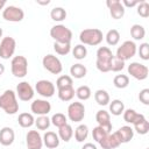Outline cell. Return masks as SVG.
<instances>
[{"mask_svg":"<svg viewBox=\"0 0 149 149\" xmlns=\"http://www.w3.org/2000/svg\"><path fill=\"white\" fill-rule=\"evenodd\" d=\"M36 2H37L38 5H43V6H44V5H49V3H50V0H47V1H41V0H37Z\"/></svg>","mask_w":149,"mask_h":149,"instance_id":"c3c4849f","label":"cell"},{"mask_svg":"<svg viewBox=\"0 0 149 149\" xmlns=\"http://www.w3.org/2000/svg\"><path fill=\"white\" fill-rule=\"evenodd\" d=\"M115 133H116V135H118V137H119L121 143H128L134 136V130L129 126H122Z\"/></svg>","mask_w":149,"mask_h":149,"instance_id":"7402d4cb","label":"cell"},{"mask_svg":"<svg viewBox=\"0 0 149 149\" xmlns=\"http://www.w3.org/2000/svg\"><path fill=\"white\" fill-rule=\"evenodd\" d=\"M123 120L127 122V123H134V121L136 120V118H137V112L135 111V109H133V108H128V109H125L123 111Z\"/></svg>","mask_w":149,"mask_h":149,"instance_id":"60d3db41","label":"cell"},{"mask_svg":"<svg viewBox=\"0 0 149 149\" xmlns=\"http://www.w3.org/2000/svg\"><path fill=\"white\" fill-rule=\"evenodd\" d=\"M95 121L98 122V126L102 127L107 133H111L112 130V122H111V115L107 111L100 109L95 114Z\"/></svg>","mask_w":149,"mask_h":149,"instance_id":"e0dca14e","label":"cell"},{"mask_svg":"<svg viewBox=\"0 0 149 149\" xmlns=\"http://www.w3.org/2000/svg\"><path fill=\"white\" fill-rule=\"evenodd\" d=\"M73 84V80H72V77L71 76H68V74H63L61 77L57 78L56 80V86L57 88H65V87H70L72 86Z\"/></svg>","mask_w":149,"mask_h":149,"instance_id":"d590c367","label":"cell"},{"mask_svg":"<svg viewBox=\"0 0 149 149\" xmlns=\"http://www.w3.org/2000/svg\"><path fill=\"white\" fill-rule=\"evenodd\" d=\"M0 108L3 109V112L9 115H13L19 111L16 93L13 90H6L0 95Z\"/></svg>","mask_w":149,"mask_h":149,"instance_id":"6da1fadb","label":"cell"},{"mask_svg":"<svg viewBox=\"0 0 149 149\" xmlns=\"http://www.w3.org/2000/svg\"><path fill=\"white\" fill-rule=\"evenodd\" d=\"M26 144L28 149H42L43 140L37 130H29L26 135Z\"/></svg>","mask_w":149,"mask_h":149,"instance_id":"9a60e30c","label":"cell"},{"mask_svg":"<svg viewBox=\"0 0 149 149\" xmlns=\"http://www.w3.org/2000/svg\"><path fill=\"white\" fill-rule=\"evenodd\" d=\"M86 73H87L86 66L80 63H76V64L71 65V68H70V74H71V77L76 78V79L84 78L86 76Z\"/></svg>","mask_w":149,"mask_h":149,"instance_id":"603a6c76","label":"cell"},{"mask_svg":"<svg viewBox=\"0 0 149 149\" xmlns=\"http://www.w3.org/2000/svg\"><path fill=\"white\" fill-rule=\"evenodd\" d=\"M133 125H134V129L140 135H146L149 132V122L146 119V116L141 113L137 114V118H136V120L134 121Z\"/></svg>","mask_w":149,"mask_h":149,"instance_id":"d6986e66","label":"cell"},{"mask_svg":"<svg viewBox=\"0 0 149 149\" xmlns=\"http://www.w3.org/2000/svg\"><path fill=\"white\" fill-rule=\"evenodd\" d=\"M74 140L77 142H84L88 136V127L86 125H79L74 129Z\"/></svg>","mask_w":149,"mask_h":149,"instance_id":"83f0119b","label":"cell"},{"mask_svg":"<svg viewBox=\"0 0 149 149\" xmlns=\"http://www.w3.org/2000/svg\"><path fill=\"white\" fill-rule=\"evenodd\" d=\"M57 135H58L59 140H62L64 142H69L71 140V137L73 136V129L69 123H66L65 126L58 128V134Z\"/></svg>","mask_w":149,"mask_h":149,"instance_id":"484cf974","label":"cell"},{"mask_svg":"<svg viewBox=\"0 0 149 149\" xmlns=\"http://www.w3.org/2000/svg\"><path fill=\"white\" fill-rule=\"evenodd\" d=\"M30 109L36 115H47L51 111V104L44 99H36L31 102Z\"/></svg>","mask_w":149,"mask_h":149,"instance_id":"5bb4252c","label":"cell"},{"mask_svg":"<svg viewBox=\"0 0 149 149\" xmlns=\"http://www.w3.org/2000/svg\"><path fill=\"white\" fill-rule=\"evenodd\" d=\"M114 55L108 47H100L97 50V62L95 66L100 72H108L111 71V61L113 59Z\"/></svg>","mask_w":149,"mask_h":149,"instance_id":"7a4b0ae2","label":"cell"},{"mask_svg":"<svg viewBox=\"0 0 149 149\" xmlns=\"http://www.w3.org/2000/svg\"><path fill=\"white\" fill-rule=\"evenodd\" d=\"M91 94H92L91 88L86 85H81L76 90V95L79 100H87L91 98Z\"/></svg>","mask_w":149,"mask_h":149,"instance_id":"8d00e7d4","label":"cell"},{"mask_svg":"<svg viewBox=\"0 0 149 149\" xmlns=\"http://www.w3.org/2000/svg\"><path fill=\"white\" fill-rule=\"evenodd\" d=\"M122 6L123 7H135L140 3V0H133V1H129V0H123L122 2Z\"/></svg>","mask_w":149,"mask_h":149,"instance_id":"bcb514c9","label":"cell"},{"mask_svg":"<svg viewBox=\"0 0 149 149\" xmlns=\"http://www.w3.org/2000/svg\"><path fill=\"white\" fill-rule=\"evenodd\" d=\"M35 90L36 92L42 95L43 98H50L55 94V85L52 84V81L47 80V79H41L36 83L35 85Z\"/></svg>","mask_w":149,"mask_h":149,"instance_id":"7c38bea8","label":"cell"},{"mask_svg":"<svg viewBox=\"0 0 149 149\" xmlns=\"http://www.w3.org/2000/svg\"><path fill=\"white\" fill-rule=\"evenodd\" d=\"M10 70L14 77L23 78L28 72V61L24 56H14L10 62Z\"/></svg>","mask_w":149,"mask_h":149,"instance_id":"5b68a950","label":"cell"},{"mask_svg":"<svg viewBox=\"0 0 149 149\" xmlns=\"http://www.w3.org/2000/svg\"><path fill=\"white\" fill-rule=\"evenodd\" d=\"M139 99L142 104L149 105V88H143L139 93Z\"/></svg>","mask_w":149,"mask_h":149,"instance_id":"f6af8a7d","label":"cell"},{"mask_svg":"<svg viewBox=\"0 0 149 149\" xmlns=\"http://www.w3.org/2000/svg\"><path fill=\"white\" fill-rule=\"evenodd\" d=\"M137 52V45L135 44L134 41H125L118 49H116V55L115 57L126 62L134 57Z\"/></svg>","mask_w":149,"mask_h":149,"instance_id":"8992f818","label":"cell"},{"mask_svg":"<svg viewBox=\"0 0 149 149\" xmlns=\"http://www.w3.org/2000/svg\"><path fill=\"white\" fill-rule=\"evenodd\" d=\"M113 84L116 88H126L129 85V77L127 74H116L113 79Z\"/></svg>","mask_w":149,"mask_h":149,"instance_id":"d6a6232c","label":"cell"},{"mask_svg":"<svg viewBox=\"0 0 149 149\" xmlns=\"http://www.w3.org/2000/svg\"><path fill=\"white\" fill-rule=\"evenodd\" d=\"M54 50L56 54L61 56H65L71 51V43H61V42H55L54 43Z\"/></svg>","mask_w":149,"mask_h":149,"instance_id":"836d02e7","label":"cell"},{"mask_svg":"<svg viewBox=\"0 0 149 149\" xmlns=\"http://www.w3.org/2000/svg\"><path fill=\"white\" fill-rule=\"evenodd\" d=\"M5 72V65L2 63H0V76H2Z\"/></svg>","mask_w":149,"mask_h":149,"instance_id":"681fc988","label":"cell"},{"mask_svg":"<svg viewBox=\"0 0 149 149\" xmlns=\"http://www.w3.org/2000/svg\"><path fill=\"white\" fill-rule=\"evenodd\" d=\"M130 35L134 40L136 41H140V40H143L144 36H146V29L141 24H133L132 28H130Z\"/></svg>","mask_w":149,"mask_h":149,"instance_id":"f546056e","label":"cell"},{"mask_svg":"<svg viewBox=\"0 0 149 149\" xmlns=\"http://www.w3.org/2000/svg\"><path fill=\"white\" fill-rule=\"evenodd\" d=\"M81 149H98V148H97L95 144H93V143H91V142H87V143H85V144L81 147Z\"/></svg>","mask_w":149,"mask_h":149,"instance_id":"7dc6e473","label":"cell"},{"mask_svg":"<svg viewBox=\"0 0 149 149\" xmlns=\"http://www.w3.org/2000/svg\"><path fill=\"white\" fill-rule=\"evenodd\" d=\"M108 105H109V112L115 116L121 115L125 111V104L120 99H114V100L109 101Z\"/></svg>","mask_w":149,"mask_h":149,"instance_id":"cb8c5ba5","label":"cell"},{"mask_svg":"<svg viewBox=\"0 0 149 149\" xmlns=\"http://www.w3.org/2000/svg\"><path fill=\"white\" fill-rule=\"evenodd\" d=\"M108 45H116L120 41V33L116 29H109L105 36Z\"/></svg>","mask_w":149,"mask_h":149,"instance_id":"1f68e13d","label":"cell"},{"mask_svg":"<svg viewBox=\"0 0 149 149\" xmlns=\"http://www.w3.org/2000/svg\"><path fill=\"white\" fill-rule=\"evenodd\" d=\"M15 48H16V42L13 37L10 36L3 37L0 42V57L2 59H9L14 55Z\"/></svg>","mask_w":149,"mask_h":149,"instance_id":"9c48e42d","label":"cell"},{"mask_svg":"<svg viewBox=\"0 0 149 149\" xmlns=\"http://www.w3.org/2000/svg\"><path fill=\"white\" fill-rule=\"evenodd\" d=\"M85 116V106L80 101L71 102L68 107V118L72 122H80Z\"/></svg>","mask_w":149,"mask_h":149,"instance_id":"ba28073f","label":"cell"},{"mask_svg":"<svg viewBox=\"0 0 149 149\" xmlns=\"http://www.w3.org/2000/svg\"><path fill=\"white\" fill-rule=\"evenodd\" d=\"M0 37H2V29L0 28Z\"/></svg>","mask_w":149,"mask_h":149,"instance_id":"816d5d0a","label":"cell"},{"mask_svg":"<svg viewBox=\"0 0 149 149\" xmlns=\"http://www.w3.org/2000/svg\"><path fill=\"white\" fill-rule=\"evenodd\" d=\"M76 94V91L73 88V86H70V87H65V88H59L58 90V98L62 100V101H70L73 99Z\"/></svg>","mask_w":149,"mask_h":149,"instance_id":"f1b7e54d","label":"cell"},{"mask_svg":"<svg viewBox=\"0 0 149 149\" xmlns=\"http://www.w3.org/2000/svg\"><path fill=\"white\" fill-rule=\"evenodd\" d=\"M106 5H107L109 13H111V16L113 19L119 20L125 15V7L122 6L120 0H107Z\"/></svg>","mask_w":149,"mask_h":149,"instance_id":"2e32d148","label":"cell"},{"mask_svg":"<svg viewBox=\"0 0 149 149\" xmlns=\"http://www.w3.org/2000/svg\"><path fill=\"white\" fill-rule=\"evenodd\" d=\"M42 140H43V144L47 147V148H49V149H55V148H57L58 146H59V137H58V135L55 133V132H47L44 135H43V137H42Z\"/></svg>","mask_w":149,"mask_h":149,"instance_id":"44dd1931","label":"cell"},{"mask_svg":"<svg viewBox=\"0 0 149 149\" xmlns=\"http://www.w3.org/2000/svg\"><path fill=\"white\" fill-rule=\"evenodd\" d=\"M139 55L143 61H148L149 59V43L143 42L140 44L139 48Z\"/></svg>","mask_w":149,"mask_h":149,"instance_id":"ee69618b","label":"cell"},{"mask_svg":"<svg viewBox=\"0 0 149 149\" xmlns=\"http://www.w3.org/2000/svg\"><path fill=\"white\" fill-rule=\"evenodd\" d=\"M5 6H6V0H0V9H3Z\"/></svg>","mask_w":149,"mask_h":149,"instance_id":"f907efd6","label":"cell"},{"mask_svg":"<svg viewBox=\"0 0 149 149\" xmlns=\"http://www.w3.org/2000/svg\"><path fill=\"white\" fill-rule=\"evenodd\" d=\"M17 121H19V125L22 127V128H29L31 127L33 125H35V119L31 113H21L17 118Z\"/></svg>","mask_w":149,"mask_h":149,"instance_id":"d4e9b609","label":"cell"},{"mask_svg":"<svg viewBox=\"0 0 149 149\" xmlns=\"http://www.w3.org/2000/svg\"><path fill=\"white\" fill-rule=\"evenodd\" d=\"M35 125H36L37 129H40V130H47L50 127L51 121H50V119L47 115H40L35 120Z\"/></svg>","mask_w":149,"mask_h":149,"instance_id":"f35d334b","label":"cell"},{"mask_svg":"<svg viewBox=\"0 0 149 149\" xmlns=\"http://www.w3.org/2000/svg\"><path fill=\"white\" fill-rule=\"evenodd\" d=\"M94 99H95L97 104L100 105V106H106V105H108L109 101H111V98H109L108 92L105 91V90H101V88L95 91V93H94Z\"/></svg>","mask_w":149,"mask_h":149,"instance_id":"4316f807","label":"cell"},{"mask_svg":"<svg viewBox=\"0 0 149 149\" xmlns=\"http://www.w3.org/2000/svg\"><path fill=\"white\" fill-rule=\"evenodd\" d=\"M50 36L55 40V42L71 43L72 31L68 27H65L64 24H55L50 29Z\"/></svg>","mask_w":149,"mask_h":149,"instance_id":"277c9868","label":"cell"},{"mask_svg":"<svg viewBox=\"0 0 149 149\" xmlns=\"http://www.w3.org/2000/svg\"><path fill=\"white\" fill-rule=\"evenodd\" d=\"M137 14L142 17H148L149 16V3L146 0L140 1V3L137 5V9H136Z\"/></svg>","mask_w":149,"mask_h":149,"instance_id":"b9f144b4","label":"cell"},{"mask_svg":"<svg viewBox=\"0 0 149 149\" xmlns=\"http://www.w3.org/2000/svg\"><path fill=\"white\" fill-rule=\"evenodd\" d=\"M50 121L57 128H61V127H63V126H65L68 123V119H66V116L63 113H56V114H54L51 116Z\"/></svg>","mask_w":149,"mask_h":149,"instance_id":"74e56055","label":"cell"},{"mask_svg":"<svg viewBox=\"0 0 149 149\" xmlns=\"http://www.w3.org/2000/svg\"><path fill=\"white\" fill-rule=\"evenodd\" d=\"M50 17L56 21V22H61L63 20H65L66 17V10L63 7H54L50 12Z\"/></svg>","mask_w":149,"mask_h":149,"instance_id":"4dcf8cb0","label":"cell"},{"mask_svg":"<svg viewBox=\"0 0 149 149\" xmlns=\"http://www.w3.org/2000/svg\"><path fill=\"white\" fill-rule=\"evenodd\" d=\"M15 140V133L10 127H2L0 129V143L5 147L10 146Z\"/></svg>","mask_w":149,"mask_h":149,"instance_id":"ffe728a7","label":"cell"},{"mask_svg":"<svg viewBox=\"0 0 149 149\" xmlns=\"http://www.w3.org/2000/svg\"><path fill=\"white\" fill-rule=\"evenodd\" d=\"M86 55H87V49L84 44H77L72 49V56L78 61L84 59L86 57Z\"/></svg>","mask_w":149,"mask_h":149,"instance_id":"e575fe53","label":"cell"},{"mask_svg":"<svg viewBox=\"0 0 149 149\" xmlns=\"http://www.w3.org/2000/svg\"><path fill=\"white\" fill-rule=\"evenodd\" d=\"M125 68V62L116 58L115 56L113 57V59L111 61V71L113 72H119V71H122Z\"/></svg>","mask_w":149,"mask_h":149,"instance_id":"7bdbcfd3","label":"cell"},{"mask_svg":"<svg viewBox=\"0 0 149 149\" xmlns=\"http://www.w3.org/2000/svg\"><path fill=\"white\" fill-rule=\"evenodd\" d=\"M107 134H109V133H107L102 127H100V126H97V127H94L93 128V130H92V137H93V140L95 141V142H100Z\"/></svg>","mask_w":149,"mask_h":149,"instance_id":"ab89813d","label":"cell"},{"mask_svg":"<svg viewBox=\"0 0 149 149\" xmlns=\"http://www.w3.org/2000/svg\"><path fill=\"white\" fill-rule=\"evenodd\" d=\"M34 88L28 81H21L16 86V95L22 101H29L34 98Z\"/></svg>","mask_w":149,"mask_h":149,"instance_id":"4fadbf2b","label":"cell"},{"mask_svg":"<svg viewBox=\"0 0 149 149\" xmlns=\"http://www.w3.org/2000/svg\"><path fill=\"white\" fill-rule=\"evenodd\" d=\"M147 149H149V148H147Z\"/></svg>","mask_w":149,"mask_h":149,"instance_id":"f5cc1de1","label":"cell"},{"mask_svg":"<svg viewBox=\"0 0 149 149\" xmlns=\"http://www.w3.org/2000/svg\"><path fill=\"white\" fill-rule=\"evenodd\" d=\"M128 73L137 80H144L148 77V66L139 62H132L128 68Z\"/></svg>","mask_w":149,"mask_h":149,"instance_id":"8fae6325","label":"cell"},{"mask_svg":"<svg viewBox=\"0 0 149 149\" xmlns=\"http://www.w3.org/2000/svg\"><path fill=\"white\" fill-rule=\"evenodd\" d=\"M42 65L47 71H49L52 74H58L63 70V65H62V62L59 61V58L51 54H48L43 57Z\"/></svg>","mask_w":149,"mask_h":149,"instance_id":"52a82bcc","label":"cell"},{"mask_svg":"<svg viewBox=\"0 0 149 149\" xmlns=\"http://www.w3.org/2000/svg\"><path fill=\"white\" fill-rule=\"evenodd\" d=\"M99 144L101 146L102 149H115V148H118V147L121 144V142H120V140H119L116 133L114 132V133L107 134V135L99 142Z\"/></svg>","mask_w":149,"mask_h":149,"instance_id":"ac0fdd59","label":"cell"},{"mask_svg":"<svg viewBox=\"0 0 149 149\" xmlns=\"http://www.w3.org/2000/svg\"><path fill=\"white\" fill-rule=\"evenodd\" d=\"M2 17L9 22H20L24 17V12L22 8L10 5V6H7L6 8H3Z\"/></svg>","mask_w":149,"mask_h":149,"instance_id":"30bf717a","label":"cell"},{"mask_svg":"<svg viewBox=\"0 0 149 149\" xmlns=\"http://www.w3.org/2000/svg\"><path fill=\"white\" fill-rule=\"evenodd\" d=\"M102 31L98 28H87L81 30L79 34V40L84 45H99L102 42Z\"/></svg>","mask_w":149,"mask_h":149,"instance_id":"3957f363","label":"cell"}]
</instances>
